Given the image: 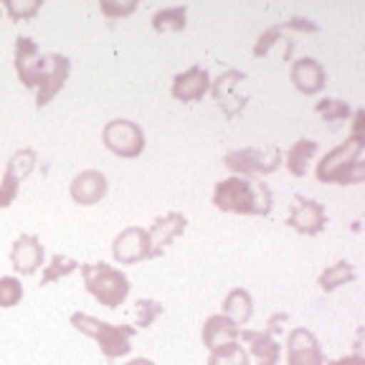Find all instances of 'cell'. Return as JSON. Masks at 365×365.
Returning a JSON list of instances; mask_svg holds the SVG:
<instances>
[{"label":"cell","instance_id":"6da1fadb","mask_svg":"<svg viewBox=\"0 0 365 365\" xmlns=\"http://www.w3.org/2000/svg\"><path fill=\"white\" fill-rule=\"evenodd\" d=\"M365 112L355 109L353 114V130L350 137L342 145L332 148L325 158L317 163V180L319 182H335V185H358L365 180V163H363V150H365Z\"/></svg>","mask_w":365,"mask_h":365},{"label":"cell","instance_id":"7a4b0ae2","mask_svg":"<svg viewBox=\"0 0 365 365\" xmlns=\"http://www.w3.org/2000/svg\"><path fill=\"white\" fill-rule=\"evenodd\" d=\"M213 205L223 213L269 216L274 205V195L267 182L254 180V178L234 175L216 182V188H213Z\"/></svg>","mask_w":365,"mask_h":365},{"label":"cell","instance_id":"3957f363","mask_svg":"<svg viewBox=\"0 0 365 365\" xmlns=\"http://www.w3.org/2000/svg\"><path fill=\"white\" fill-rule=\"evenodd\" d=\"M81 277H84V287L99 304L107 309H117L125 304L130 297V277L122 269H114L104 262L97 264H79Z\"/></svg>","mask_w":365,"mask_h":365},{"label":"cell","instance_id":"277c9868","mask_svg":"<svg viewBox=\"0 0 365 365\" xmlns=\"http://www.w3.org/2000/svg\"><path fill=\"white\" fill-rule=\"evenodd\" d=\"M71 325L81 332V335L91 337L97 342L99 350H102L104 358L114 360L122 358L132 350V337H135L137 327L130 325H112V322H104V319L91 317L86 312H74L71 314Z\"/></svg>","mask_w":365,"mask_h":365},{"label":"cell","instance_id":"5b68a950","mask_svg":"<svg viewBox=\"0 0 365 365\" xmlns=\"http://www.w3.org/2000/svg\"><path fill=\"white\" fill-rule=\"evenodd\" d=\"M223 165L236 175H272L282 165V150L269 148H241L223 155Z\"/></svg>","mask_w":365,"mask_h":365},{"label":"cell","instance_id":"8992f818","mask_svg":"<svg viewBox=\"0 0 365 365\" xmlns=\"http://www.w3.org/2000/svg\"><path fill=\"white\" fill-rule=\"evenodd\" d=\"M104 148L117 158H137L145 150V132L143 127L132 120H112L102 130Z\"/></svg>","mask_w":365,"mask_h":365},{"label":"cell","instance_id":"52a82bcc","mask_svg":"<svg viewBox=\"0 0 365 365\" xmlns=\"http://www.w3.org/2000/svg\"><path fill=\"white\" fill-rule=\"evenodd\" d=\"M48 71V56H41V48L29 36L16 38V74L26 89H38Z\"/></svg>","mask_w":365,"mask_h":365},{"label":"cell","instance_id":"ba28073f","mask_svg":"<svg viewBox=\"0 0 365 365\" xmlns=\"http://www.w3.org/2000/svg\"><path fill=\"white\" fill-rule=\"evenodd\" d=\"M287 226L294 228L297 234L302 236H317L325 231L327 226V211L319 200L304 198V195H294L289 205V216H287Z\"/></svg>","mask_w":365,"mask_h":365},{"label":"cell","instance_id":"9c48e42d","mask_svg":"<svg viewBox=\"0 0 365 365\" xmlns=\"http://www.w3.org/2000/svg\"><path fill=\"white\" fill-rule=\"evenodd\" d=\"M287 314H274L269 319L267 330H241L239 337L249 342L251 355L257 358V365H279L282 360V345L274 340V332H279V322H284Z\"/></svg>","mask_w":365,"mask_h":365},{"label":"cell","instance_id":"30bf717a","mask_svg":"<svg viewBox=\"0 0 365 365\" xmlns=\"http://www.w3.org/2000/svg\"><path fill=\"white\" fill-rule=\"evenodd\" d=\"M34 168H36L34 150H18V153H13V158L8 160L6 165V173H3V180H0V208H8L16 200L18 190H21V182L34 173Z\"/></svg>","mask_w":365,"mask_h":365},{"label":"cell","instance_id":"8fae6325","mask_svg":"<svg viewBox=\"0 0 365 365\" xmlns=\"http://www.w3.org/2000/svg\"><path fill=\"white\" fill-rule=\"evenodd\" d=\"M287 365H327L322 345L307 327H294L287 337Z\"/></svg>","mask_w":365,"mask_h":365},{"label":"cell","instance_id":"7c38bea8","mask_svg":"<svg viewBox=\"0 0 365 365\" xmlns=\"http://www.w3.org/2000/svg\"><path fill=\"white\" fill-rule=\"evenodd\" d=\"M112 257L117 264H137L150 259V239H148V228L130 226L125 231L114 236L112 244Z\"/></svg>","mask_w":365,"mask_h":365},{"label":"cell","instance_id":"4fadbf2b","mask_svg":"<svg viewBox=\"0 0 365 365\" xmlns=\"http://www.w3.org/2000/svg\"><path fill=\"white\" fill-rule=\"evenodd\" d=\"M188 228V218L178 211H170L165 216H160L153 221V226L148 228L150 239V259H158L165 254V249L178 239L180 234H185Z\"/></svg>","mask_w":365,"mask_h":365},{"label":"cell","instance_id":"5bb4252c","mask_svg":"<svg viewBox=\"0 0 365 365\" xmlns=\"http://www.w3.org/2000/svg\"><path fill=\"white\" fill-rule=\"evenodd\" d=\"M289 79L299 94H304V97H314V94H319V91L327 86V71L317 58L302 56L292 63Z\"/></svg>","mask_w":365,"mask_h":365},{"label":"cell","instance_id":"9a60e30c","mask_svg":"<svg viewBox=\"0 0 365 365\" xmlns=\"http://www.w3.org/2000/svg\"><path fill=\"white\" fill-rule=\"evenodd\" d=\"M205 91H211V74L205 66H190L173 76L170 94L178 102H198Z\"/></svg>","mask_w":365,"mask_h":365},{"label":"cell","instance_id":"2e32d148","mask_svg":"<svg viewBox=\"0 0 365 365\" xmlns=\"http://www.w3.org/2000/svg\"><path fill=\"white\" fill-rule=\"evenodd\" d=\"M241 81H246V74L244 71H239V68H228V71H223L216 81H211L213 99L218 102V107L223 109V114H226L228 120L236 117V114L246 107V99L239 97V94L234 91Z\"/></svg>","mask_w":365,"mask_h":365},{"label":"cell","instance_id":"e0dca14e","mask_svg":"<svg viewBox=\"0 0 365 365\" xmlns=\"http://www.w3.org/2000/svg\"><path fill=\"white\" fill-rule=\"evenodd\" d=\"M46 251L43 244H41L38 236L34 234H23L21 239H16L11 249V264L18 274L29 277V274H36L41 267H43Z\"/></svg>","mask_w":365,"mask_h":365},{"label":"cell","instance_id":"ac0fdd59","mask_svg":"<svg viewBox=\"0 0 365 365\" xmlns=\"http://www.w3.org/2000/svg\"><path fill=\"white\" fill-rule=\"evenodd\" d=\"M68 71H71V61L61 53H48V71H46L43 81L41 86L36 89V107H46V104L51 102L56 97L58 91L63 89L68 79Z\"/></svg>","mask_w":365,"mask_h":365},{"label":"cell","instance_id":"d6986e66","mask_svg":"<svg viewBox=\"0 0 365 365\" xmlns=\"http://www.w3.org/2000/svg\"><path fill=\"white\" fill-rule=\"evenodd\" d=\"M109 182L107 175L102 170H81L79 175L71 180L68 185V193L74 198V203L79 205H94L107 195Z\"/></svg>","mask_w":365,"mask_h":365},{"label":"cell","instance_id":"ffe728a7","mask_svg":"<svg viewBox=\"0 0 365 365\" xmlns=\"http://www.w3.org/2000/svg\"><path fill=\"white\" fill-rule=\"evenodd\" d=\"M241 327L236 322L226 317V314H211V317L203 322V330H200V337H203V345L208 350L218 348V345H226V342H236L239 340Z\"/></svg>","mask_w":365,"mask_h":365},{"label":"cell","instance_id":"44dd1931","mask_svg":"<svg viewBox=\"0 0 365 365\" xmlns=\"http://www.w3.org/2000/svg\"><path fill=\"white\" fill-rule=\"evenodd\" d=\"M231 322H236V325H246L251 319V314H254V299H251V294L246 289H241V287H236V289H231L226 294V299H223V312Z\"/></svg>","mask_w":365,"mask_h":365},{"label":"cell","instance_id":"7402d4cb","mask_svg":"<svg viewBox=\"0 0 365 365\" xmlns=\"http://www.w3.org/2000/svg\"><path fill=\"white\" fill-rule=\"evenodd\" d=\"M314 155H317V143H314V140H297L284 155L287 170H289L294 178H304L307 175L309 160H312Z\"/></svg>","mask_w":365,"mask_h":365},{"label":"cell","instance_id":"603a6c76","mask_svg":"<svg viewBox=\"0 0 365 365\" xmlns=\"http://www.w3.org/2000/svg\"><path fill=\"white\" fill-rule=\"evenodd\" d=\"M350 282H355V267H353V264H348V262L330 264V267H327L325 272L317 277L319 289L325 292V294L340 289L342 284H350Z\"/></svg>","mask_w":365,"mask_h":365},{"label":"cell","instance_id":"cb8c5ba5","mask_svg":"<svg viewBox=\"0 0 365 365\" xmlns=\"http://www.w3.org/2000/svg\"><path fill=\"white\" fill-rule=\"evenodd\" d=\"M185 18H188V8L185 6H173V8H163L153 16V29L158 34H168V31H182L185 29Z\"/></svg>","mask_w":365,"mask_h":365},{"label":"cell","instance_id":"d4e9b609","mask_svg":"<svg viewBox=\"0 0 365 365\" xmlns=\"http://www.w3.org/2000/svg\"><path fill=\"white\" fill-rule=\"evenodd\" d=\"M208 365H249V353L239 342H226L211 350Z\"/></svg>","mask_w":365,"mask_h":365},{"label":"cell","instance_id":"484cf974","mask_svg":"<svg viewBox=\"0 0 365 365\" xmlns=\"http://www.w3.org/2000/svg\"><path fill=\"white\" fill-rule=\"evenodd\" d=\"M76 269H79V262L63 257V254H53L51 262L43 264V274H41V287L51 284V282L61 279V277H68V274H74Z\"/></svg>","mask_w":365,"mask_h":365},{"label":"cell","instance_id":"4316f807","mask_svg":"<svg viewBox=\"0 0 365 365\" xmlns=\"http://www.w3.org/2000/svg\"><path fill=\"white\" fill-rule=\"evenodd\" d=\"M317 114H322L325 117V122H340V120H348L350 114V104L342 102V99H322V102H317Z\"/></svg>","mask_w":365,"mask_h":365},{"label":"cell","instance_id":"83f0119b","mask_svg":"<svg viewBox=\"0 0 365 365\" xmlns=\"http://www.w3.org/2000/svg\"><path fill=\"white\" fill-rule=\"evenodd\" d=\"M23 299V284L16 277H0V307H16Z\"/></svg>","mask_w":365,"mask_h":365},{"label":"cell","instance_id":"f1b7e54d","mask_svg":"<svg viewBox=\"0 0 365 365\" xmlns=\"http://www.w3.org/2000/svg\"><path fill=\"white\" fill-rule=\"evenodd\" d=\"M3 8H6L11 21H29L41 11V0H8Z\"/></svg>","mask_w":365,"mask_h":365},{"label":"cell","instance_id":"f546056e","mask_svg":"<svg viewBox=\"0 0 365 365\" xmlns=\"http://www.w3.org/2000/svg\"><path fill=\"white\" fill-rule=\"evenodd\" d=\"M165 312L163 309V304L160 302H155V299H137V304H135V314H137V327H150L153 325V319L155 317H160V314Z\"/></svg>","mask_w":365,"mask_h":365},{"label":"cell","instance_id":"4dcf8cb0","mask_svg":"<svg viewBox=\"0 0 365 365\" xmlns=\"http://www.w3.org/2000/svg\"><path fill=\"white\" fill-rule=\"evenodd\" d=\"M99 11L102 16H107L109 21H117V18H125V16H132L137 11V3L130 0V3H114V0H102L99 3Z\"/></svg>","mask_w":365,"mask_h":365},{"label":"cell","instance_id":"1f68e13d","mask_svg":"<svg viewBox=\"0 0 365 365\" xmlns=\"http://www.w3.org/2000/svg\"><path fill=\"white\" fill-rule=\"evenodd\" d=\"M327 365H365V358L360 353H353V355H345V358H337Z\"/></svg>","mask_w":365,"mask_h":365},{"label":"cell","instance_id":"d6a6232c","mask_svg":"<svg viewBox=\"0 0 365 365\" xmlns=\"http://www.w3.org/2000/svg\"><path fill=\"white\" fill-rule=\"evenodd\" d=\"M127 365H155V363L150 358H135V360H130Z\"/></svg>","mask_w":365,"mask_h":365},{"label":"cell","instance_id":"836d02e7","mask_svg":"<svg viewBox=\"0 0 365 365\" xmlns=\"http://www.w3.org/2000/svg\"><path fill=\"white\" fill-rule=\"evenodd\" d=\"M0 13H3V8H0Z\"/></svg>","mask_w":365,"mask_h":365}]
</instances>
